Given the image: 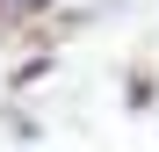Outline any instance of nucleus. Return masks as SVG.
Returning a JSON list of instances; mask_svg holds the SVG:
<instances>
[{"instance_id": "obj_1", "label": "nucleus", "mask_w": 159, "mask_h": 152, "mask_svg": "<svg viewBox=\"0 0 159 152\" xmlns=\"http://www.w3.org/2000/svg\"><path fill=\"white\" fill-rule=\"evenodd\" d=\"M15 7H22V0H15ZM0 15H7V7H0Z\"/></svg>"}]
</instances>
